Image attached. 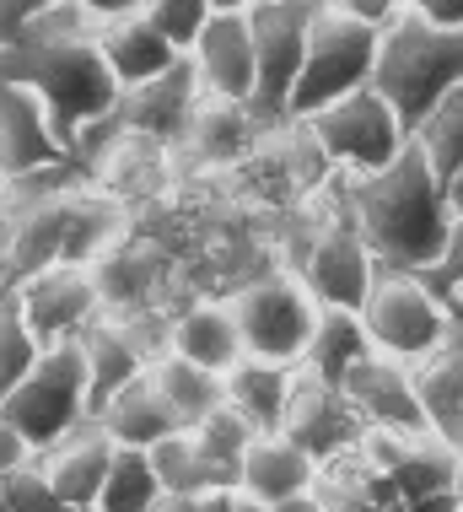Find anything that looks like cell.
I'll return each instance as SVG.
<instances>
[{
    "mask_svg": "<svg viewBox=\"0 0 463 512\" xmlns=\"http://www.w3.org/2000/svg\"><path fill=\"white\" fill-rule=\"evenodd\" d=\"M232 318L248 356L302 367L307 340H313V324H318V297L307 292L302 275H259V281L232 292Z\"/></svg>",
    "mask_w": 463,
    "mask_h": 512,
    "instance_id": "cell-9",
    "label": "cell"
},
{
    "mask_svg": "<svg viewBox=\"0 0 463 512\" xmlns=\"http://www.w3.org/2000/svg\"><path fill=\"white\" fill-rule=\"evenodd\" d=\"M146 453H151V464H157L167 491H200V496L205 491H232V486H221V475L210 469V459L200 453V442H194L189 426L173 437H162L157 448H146Z\"/></svg>",
    "mask_w": 463,
    "mask_h": 512,
    "instance_id": "cell-31",
    "label": "cell"
},
{
    "mask_svg": "<svg viewBox=\"0 0 463 512\" xmlns=\"http://www.w3.org/2000/svg\"><path fill=\"white\" fill-rule=\"evenodd\" d=\"M458 313H463V297H458Z\"/></svg>",
    "mask_w": 463,
    "mask_h": 512,
    "instance_id": "cell-50",
    "label": "cell"
},
{
    "mask_svg": "<svg viewBox=\"0 0 463 512\" xmlns=\"http://www.w3.org/2000/svg\"><path fill=\"white\" fill-rule=\"evenodd\" d=\"M200 92H205V81H200V71H194V60L184 54L173 71L140 81V87H124L119 92V108L108 114V124H114V130L151 135V141H162V146L167 141H184L189 114H194V103H200Z\"/></svg>",
    "mask_w": 463,
    "mask_h": 512,
    "instance_id": "cell-15",
    "label": "cell"
},
{
    "mask_svg": "<svg viewBox=\"0 0 463 512\" xmlns=\"http://www.w3.org/2000/svg\"><path fill=\"white\" fill-rule=\"evenodd\" d=\"M81 351H87V378H92V415L103 410L124 383H135L140 372L151 367V356H157V351H146L130 329L108 324V318H97V324L87 329Z\"/></svg>",
    "mask_w": 463,
    "mask_h": 512,
    "instance_id": "cell-27",
    "label": "cell"
},
{
    "mask_svg": "<svg viewBox=\"0 0 463 512\" xmlns=\"http://www.w3.org/2000/svg\"><path fill=\"white\" fill-rule=\"evenodd\" d=\"M431 286L447 297V302H458L463 297V205H453V216H447V238H442V254L431 259V270H420Z\"/></svg>",
    "mask_w": 463,
    "mask_h": 512,
    "instance_id": "cell-36",
    "label": "cell"
},
{
    "mask_svg": "<svg viewBox=\"0 0 463 512\" xmlns=\"http://www.w3.org/2000/svg\"><path fill=\"white\" fill-rule=\"evenodd\" d=\"M399 512H463V491H431V496H420V502H404Z\"/></svg>",
    "mask_w": 463,
    "mask_h": 512,
    "instance_id": "cell-41",
    "label": "cell"
},
{
    "mask_svg": "<svg viewBox=\"0 0 463 512\" xmlns=\"http://www.w3.org/2000/svg\"><path fill=\"white\" fill-rule=\"evenodd\" d=\"M361 356H372V335L361 324V308H334V302H318V324H313V340H307V356L302 367L313 378L345 389V378L356 372Z\"/></svg>",
    "mask_w": 463,
    "mask_h": 512,
    "instance_id": "cell-26",
    "label": "cell"
},
{
    "mask_svg": "<svg viewBox=\"0 0 463 512\" xmlns=\"http://www.w3.org/2000/svg\"><path fill=\"white\" fill-rule=\"evenodd\" d=\"M54 0H0V49H11L17 38L33 33V22L44 17Z\"/></svg>",
    "mask_w": 463,
    "mask_h": 512,
    "instance_id": "cell-37",
    "label": "cell"
},
{
    "mask_svg": "<svg viewBox=\"0 0 463 512\" xmlns=\"http://www.w3.org/2000/svg\"><path fill=\"white\" fill-rule=\"evenodd\" d=\"M302 124L313 130V141L324 146L334 173H345V178L383 173L388 162L410 146V124L399 119V108L377 87L345 92V98H334L329 108H318V114L302 119Z\"/></svg>",
    "mask_w": 463,
    "mask_h": 512,
    "instance_id": "cell-8",
    "label": "cell"
},
{
    "mask_svg": "<svg viewBox=\"0 0 463 512\" xmlns=\"http://www.w3.org/2000/svg\"><path fill=\"white\" fill-rule=\"evenodd\" d=\"M280 432H286L291 442H302L318 464H329V459H340V453H350L361 437H367V421H361V410L350 405L345 389H334V383L313 378V372L302 367Z\"/></svg>",
    "mask_w": 463,
    "mask_h": 512,
    "instance_id": "cell-14",
    "label": "cell"
},
{
    "mask_svg": "<svg viewBox=\"0 0 463 512\" xmlns=\"http://www.w3.org/2000/svg\"><path fill=\"white\" fill-rule=\"evenodd\" d=\"M189 60H194V71H200L205 92L254 103L259 44H254V17H248V11H216V17L205 22L200 44L189 49Z\"/></svg>",
    "mask_w": 463,
    "mask_h": 512,
    "instance_id": "cell-16",
    "label": "cell"
},
{
    "mask_svg": "<svg viewBox=\"0 0 463 512\" xmlns=\"http://www.w3.org/2000/svg\"><path fill=\"white\" fill-rule=\"evenodd\" d=\"M324 0H259L254 17V44H259V87L254 108L264 124H280L291 114V92H297L302 60H307V33Z\"/></svg>",
    "mask_w": 463,
    "mask_h": 512,
    "instance_id": "cell-10",
    "label": "cell"
},
{
    "mask_svg": "<svg viewBox=\"0 0 463 512\" xmlns=\"http://www.w3.org/2000/svg\"><path fill=\"white\" fill-rule=\"evenodd\" d=\"M275 512H329V507L318 502L313 491H307V496H297V502H286V507H275Z\"/></svg>",
    "mask_w": 463,
    "mask_h": 512,
    "instance_id": "cell-45",
    "label": "cell"
},
{
    "mask_svg": "<svg viewBox=\"0 0 463 512\" xmlns=\"http://www.w3.org/2000/svg\"><path fill=\"white\" fill-rule=\"evenodd\" d=\"M237 512H275V507H270V502H254V496L237 491Z\"/></svg>",
    "mask_w": 463,
    "mask_h": 512,
    "instance_id": "cell-47",
    "label": "cell"
},
{
    "mask_svg": "<svg viewBox=\"0 0 463 512\" xmlns=\"http://www.w3.org/2000/svg\"><path fill=\"white\" fill-rule=\"evenodd\" d=\"M97 49H103L108 71L119 76V87H140V81L173 71L184 60V49L162 33L146 11H130V17H108L97 22Z\"/></svg>",
    "mask_w": 463,
    "mask_h": 512,
    "instance_id": "cell-19",
    "label": "cell"
},
{
    "mask_svg": "<svg viewBox=\"0 0 463 512\" xmlns=\"http://www.w3.org/2000/svg\"><path fill=\"white\" fill-rule=\"evenodd\" d=\"M87 17H97V22H108V17H130V11H140L146 0H76Z\"/></svg>",
    "mask_w": 463,
    "mask_h": 512,
    "instance_id": "cell-42",
    "label": "cell"
},
{
    "mask_svg": "<svg viewBox=\"0 0 463 512\" xmlns=\"http://www.w3.org/2000/svg\"><path fill=\"white\" fill-rule=\"evenodd\" d=\"M0 415L27 437V448L44 453L60 437H70L81 421H92V378H87V351L81 340L44 345L33 372L0 399Z\"/></svg>",
    "mask_w": 463,
    "mask_h": 512,
    "instance_id": "cell-5",
    "label": "cell"
},
{
    "mask_svg": "<svg viewBox=\"0 0 463 512\" xmlns=\"http://www.w3.org/2000/svg\"><path fill=\"white\" fill-rule=\"evenodd\" d=\"M114 453H119V442L108 437L103 426H97V421H81L76 432L60 437L54 448H44L38 459H44L54 491L65 496L70 512H92L97 496H103L108 469H114Z\"/></svg>",
    "mask_w": 463,
    "mask_h": 512,
    "instance_id": "cell-18",
    "label": "cell"
},
{
    "mask_svg": "<svg viewBox=\"0 0 463 512\" xmlns=\"http://www.w3.org/2000/svg\"><path fill=\"white\" fill-rule=\"evenodd\" d=\"M162 491L167 486H162L157 464H151V453L146 448H119L114 469H108V480H103V496H97L92 512H151Z\"/></svg>",
    "mask_w": 463,
    "mask_h": 512,
    "instance_id": "cell-29",
    "label": "cell"
},
{
    "mask_svg": "<svg viewBox=\"0 0 463 512\" xmlns=\"http://www.w3.org/2000/svg\"><path fill=\"white\" fill-rule=\"evenodd\" d=\"M205 496H210V491H205ZM205 496H200V491H162L151 512H205Z\"/></svg>",
    "mask_w": 463,
    "mask_h": 512,
    "instance_id": "cell-43",
    "label": "cell"
},
{
    "mask_svg": "<svg viewBox=\"0 0 463 512\" xmlns=\"http://www.w3.org/2000/svg\"><path fill=\"white\" fill-rule=\"evenodd\" d=\"M167 351L189 356L210 372H232L243 362V335H237V318H232V302H200V308L178 313L173 329H167Z\"/></svg>",
    "mask_w": 463,
    "mask_h": 512,
    "instance_id": "cell-25",
    "label": "cell"
},
{
    "mask_svg": "<svg viewBox=\"0 0 463 512\" xmlns=\"http://www.w3.org/2000/svg\"><path fill=\"white\" fill-rule=\"evenodd\" d=\"M22 459H33V448H27V437L6 421V415H0V475H6L11 464H22Z\"/></svg>",
    "mask_w": 463,
    "mask_h": 512,
    "instance_id": "cell-40",
    "label": "cell"
},
{
    "mask_svg": "<svg viewBox=\"0 0 463 512\" xmlns=\"http://www.w3.org/2000/svg\"><path fill=\"white\" fill-rule=\"evenodd\" d=\"M70 157V141L54 130L44 98L22 81L0 76V178L49 173Z\"/></svg>",
    "mask_w": 463,
    "mask_h": 512,
    "instance_id": "cell-13",
    "label": "cell"
},
{
    "mask_svg": "<svg viewBox=\"0 0 463 512\" xmlns=\"http://www.w3.org/2000/svg\"><path fill=\"white\" fill-rule=\"evenodd\" d=\"M259 130H275V124H264L254 103L200 92V103H194V114H189V130H184V146L200 162H237L259 141Z\"/></svg>",
    "mask_w": 463,
    "mask_h": 512,
    "instance_id": "cell-23",
    "label": "cell"
},
{
    "mask_svg": "<svg viewBox=\"0 0 463 512\" xmlns=\"http://www.w3.org/2000/svg\"><path fill=\"white\" fill-rule=\"evenodd\" d=\"M297 372L302 367L243 356V362L227 372V405L243 415L254 432H280V426H286V410H291V394H297Z\"/></svg>",
    "mask_w": 463,
    "mask_h": 512,
    "instance_id": "cell-24",
    "label": "cell"
},
{
    "mask_svg": "<svg viewBox=\"0 0 463 512\" xmlns=\"http://www.w3.org/2000/svg\"><path fill=\"white\" fill-rule=\"evenodd\" d=\"M151 378H157V389L167 394V405L178 410L184 426H200L205 415L227 405V372H210L200 362H189V356L167 351V345L151 356Z\"/></svg>",
    "mask_w": 463,
    "mask_h": 512,
    "instance_id": "cell-28",
    "label": "cell"
},
{
    "mask_svg": "<svg viewBox=\"0 0 463 512\" xmlns=\"http://www.w3.org/2000/svg\"><path fill=\"white\" fill-rule=\"evenodd\" d=\"M377 44H383V27L345 17L334 6H318L313 33H307V60L291 92V114L286 119H313L318 108H329L334 98L356 87H372L377 76Z\"/></svg>",
    "mask_w": 463,
    "mask_h": 512,
    "instance_id": "cell-6",
    "label": "cell"
},
{
    "mask_svg": "<svg viewBox=\"0 0 463 512\" xmlns=\"http://www.w3.org/2000/svg\"><path fill=\"white\" fill-rule=\"evenodd\" d=\"M404 11L426 22H442V27H463V0H404Z\"/></svg>",
    "mask_w": 463,
    "mask_h": 512,
    "instance_id": "cell-39",
    "label": "cell"
},
{
    "mask_svg": "<svg viewBox=\"0 0 463 512\" xmlns=\"http://www.w3.org/2000/svg\"><path fill=\"white\" fill-rule=\"evenodd\" d=\"M410 372H415V394L426 405L431 432L463 448V313H458L453 335L437 351H426L420 362H410Z\"/></svg>",
    "mask_w": 463,
    "mask_h": 512,
    "instance_id": "cell-22",
    "label": "cell"
},
{
    "mask_svg": "<svg viewBox=\"0 0 463 512\" xmlns=\"http://www.w3.org/2000/svg\"><path fill=\"white\" fill-rule=\"evenodd\" d=\"M259 0H216V11H254Z\"/></svg>",
    "mask_w": 463,
    "mask_h": 512,
    "instance_id": "cell-48",
    "label": "cell"
},
{
    "mask_svg": "<svg viewBox=\"0 0 463 512\" xmlns=\"http://www.w3.org/2000/svg\"><path fill=\"white\" fill-rule=\"evenodd\" d=\"M0 512H70V507H65V496L54 491L44 459L33 453V459L11 464L6 475H0Z\"/></svg>",
    "mask_w": 463,
    "mask_h": 512,
    "instance_id": "cell-34",
    "label": "cell"
},
{
    "mask_svg": "<svg viewBox=\"0 0 463 512\" xmlns=\"http://www.w3.org/2000/svg\"><path fill=\"white\" fill-rule=\"evenodd\" d=\"M119 232V205L81 189L33 195L17 216H0V297L49 265H97Z\"/></svg>",
    "mask_w": 463,
    "mask_h": 512,
    "instance_id": "cell-3",
    "label": "cell"
},
{
    "mask_svg": "<svg viewBox=\"0 0 463 512\" xmlns=\"http://www.w3.org/2000/svg\"><path fill=\"white\" fill-rule=\"evenodd\" d=\"M97 426H103L108 437L119 442V448H157L162 437L184 432V421H178V410L167 405V394L157 389V378H151V367L140 372L135 383H124V389L108 399L103 410L92 415Z\"/></svg>",
    "mask_w": 463,
    "mask_h": 512,
    "instance_id": "cell-21",
    "label": "cell"
},
{
    "mask_svg": "<svg viewBox=\"0 0 463 512\" xmlns=\"http://www.w3.org/2000/svg\"><path fill=\"white\" fill-rule=\"evenodd\" d=\"M372 87L399 108V119L415 124L437 108L453 87H463V27L426 22L415 11H399L383 27L377 44V76Z\"/></svg>",
    "mask_w": 463,
    "mask_h": 512,
    "instance_id": "cell-4",
    "label": "cell"
},
{
    "mask_svg": "<svg viewBox=\"0 0 463 512\" xmlns=\"http://www.w3.org/2000/svg\"><path fill=\"white\" fill-rule=\"evenodd\" d=\"M447 205H463V168L447 178Z\"/></svg>",
    "mask_w": 463,
    "mask_h": 512,
    "instance_id": "cell-46",
    "label": "cell"
},
{
    "mask_svg": "<svg viewBox=\"0 0 463 512\" xmlns=\"http://www.w3.org/2000/svg\"><path fill=\"white\" fill-rule=\"evenodd\" d=\"M345 394L367 426H383V432H431L426 405L415 394V372L399 356H383V351L361 356L356 372L345 378Z\"/></svg>",
    "mask_w": 463,
    "mask_h": 512,
    "instance_id": "cell-17",
    "label": "cell"
},
{
    "mask_svg": "<svg viewBox=\"0 0 463 512\" xmlns=\"http://www.w3.org/2000/svg\"><path fill=\"white\" fill-rule=\"evenodd\" d=\"M410 141L426 151V162H431L442 178H453V173L463 168V87H453L426 119L415 124Z\"/></svg>",
    "mask_w": 463,
    "mask_h": 512,
    "instance_id": "cell-32",
    "label": "cell"
},
{
    "mask_svg": "<svg viewBox=\"0 0 463 512\" xmlns=\"http://www.w3.org/2000/svg\"><path fill=\"white\" fill-rule=\"evenodd\" d=\"M0 76L33 87L65 141H81L92 124H103L124 92L97 49V17H87L76 0H54L33 33L0 49Z\"/></svg>",
    "mask_w": 463,
    "mask_h": 512,
    "instance_id": "cell-1",
    "label": "cell"
},
{
    "mask_svg": "<svg viewBox=\"0 0 463 512\" xmlns=\"http://www.w3.org/2000/svg\"><path fill=\"white\" fill-rule=\"evenodd\" d=\"M38 356H44V340L33 335V324H27L17 292H6V297H0V399H6L27 372H33Z\"/></svg>",
    "mask_w": 463,
    "mask_h": 512,
    "instance_id": "cell-33",
    "label": "cell"
},
{
    "mask_svg": "<svg viewBox=\"0 0 463 512\" xmlns=\"http://www.w3.org/2000/svg\"><path fill=\"white\" fill-rule=\"evenodd\" d=\"M140 11H146V17L157 22L162 33H167V38H173L178 49L189 54L194 44H200L205 22L216 17V0H146V6H140Z\"/></svg>",
    "mask_w": 463,
    "mask_h": 512,
    "instance_id": "cell-35",
    "label": "cell"
},
{
    "mask_svg": "<svg viewBox=\"0 0 463 512\" xmlns=\"http://www.w3.org/2000/svg\"><path fill=\"white\" fill-rule=\"evenodd\" d=\"M17 302L38 340L65 345V340H87V329L103 318L108 292L92 265H49L17 286Z\"/></svg>",
    "mask_w": 463,
    "mask_h": 512,
    "instance_id": "cell-12",
    "label": "cell"
},
{
    "mask_svg": "<svg viewBox=\"0 0 463 512\" xmlns=\"http://www.w3.org/2000/svg\"><path fill=\"white\" fill-rule=\"evenodd\" d=\"M458 491H463V469H458Z\"/></svg>",
    "mask_w": 463,
    "mask_h": 512,
    "instance_id": "cell-49",
    "label": "cell"
},
{
    "mask_svg": "<svg viewBox=\"0 0 463 512\" xmlns=\"http://www.w3.org/2000/svg\"><path fill=\"white\" fill-rule=\"evenodd\" d=\"M324 6L345 11V17H361V22H372V27H388L404 11V0H324Z\"/></svg>",
    "mask_w": 463,
    "mask_h": 512,
    "instance_id": "cell-38",
    "label": "cell"
},
{
    "mask_svg": "<svg viewBox=\"0 0 463 512\" xmlns=\"http://www.w3.org/2000/svg\"><path fill=\"white\" fill-rule=\"evenodd\" d=\"M297 275L307 281V292L318 302H334V308H361V302L372 297L383 265H377V254L367 248V238H361V227L350 221L345 195H340V211L318 221V232L302 243Z\"/></svg>",
    "mask_w": 463,
    "mask_h": 512,
    "instance_id": "cell-11",
    "label": "cell"
},
{
    "mask_svg": "<svg viewBox=\"0 0 463 512\" xmlns=\"http://www.w3.org/2000/svg\"><path fill=\"white\" fill-rule=\"evenodd\" d=\"M194 432V442H200V453L210 459V469L221 475V486H243V459H248V448H254V426L243 421L232 405H221L216 415H205L200 426H189Z\"/></svg>",
    "mask_w": 463,
    "mask_h": 512,
    "instance_id": "cell-30",
    "label": "cell"
},
{
    "mask_svg": "<svg viewBox=\"0 0 463 512\" xmlns=\"http://www.w3.org/2000/svg\"><path fill=\"white\" fill-rule=\"evenodd\" d=\"M205 512H237V491H210L205 496Z\"/></svg>",
    "mask_w": 463,
    "mask_h": 512,
    "instance_id": "cell-44",
    "label": "cell"
},
{
    "mask_svg": "<svg viewBox=\"0 0 463 512\" xmlns=\"http://www.w3.org/2000/svg\"><path fill=\"white\" fill-rule=\"evenodd\" d=\"M340 195L383 270H431V259L442 254L453 205H447V178L431 168L415 141L383 173H340Z\"/></svg>",
    "mask_w": 463,
    "mask_h": 512,
    "instance_id": "cell-2",
    "label": "cell"
},
{
    "mask_svg": "<svg viewBox=\"0 0 463 512\" xmlns=\"http://www.w3.org/2000/svg\"><path fill=\"white\" fill-rule=\"evenodd\" d=\"M318 486V459L302 448V442H291L286 432H259L254 448H248L243 459V496H254V502H270V507H286L307 496Z\"/></svg>",
    "mask_w": 463,
    "mask_h": 512,
    "instance_id": "cell-20",
    "label": "cell"
},
{
    "mask_svg": "<svg viewBox=\"0 0 463 512\" xmlns=\"http://www.w3.org/2000/svg\"><path fill=\"white\" fill-rule=\"evenodd\" d=\"M361 324L372 335V351L399 356V362H420L426 351L453 335L458 302H447L426 275L415 270H383L372 297L361 302Z\"/></svg>",
    "mask_w": 463,
    "mask_h": 512,
    "instance_id": "cell-7",
    "label": "cell"
}]
</instances>
